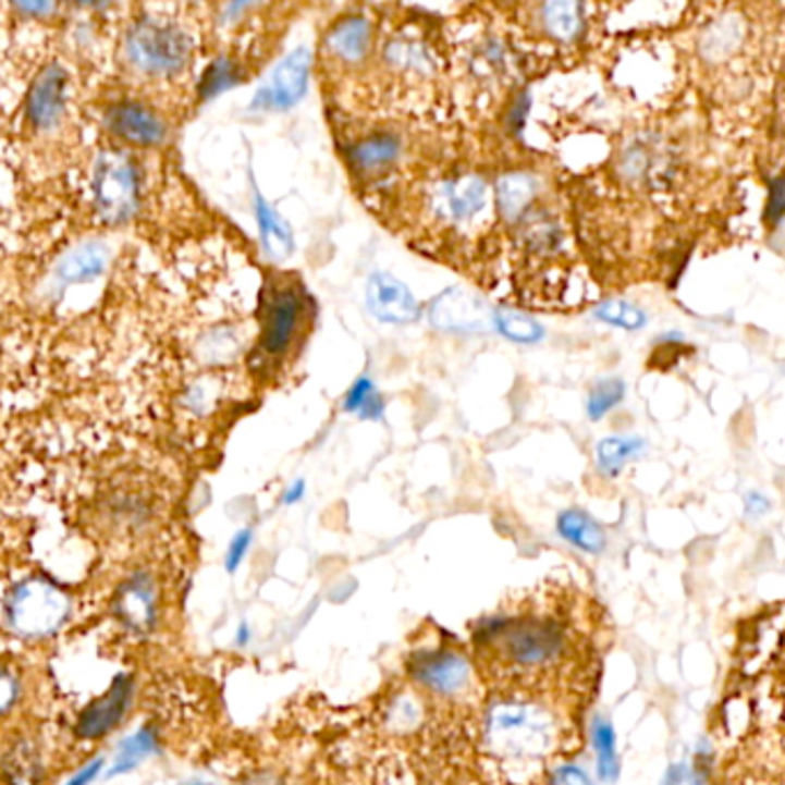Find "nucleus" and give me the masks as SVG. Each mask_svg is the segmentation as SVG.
<instances>
[{
    "instance_id": "f257e3e1",
    "label": "nucleus",
    "mask_w": 785,
    "mask_h": 785,
    "mask_svg": "<svg viewBox=\"0 0 785 785\" xmlns=\"http://www.w3.org/2000/svg\"><path fill=\"white\" fill-rule=\"evenodd\" d=\"M491 751L505 760H532L553 747L555 728L547 710L520 700H505L491 708L487 719Z\"/></svg>"
},
{
    "instance_id": "f03ea898",
    "label": "nucleus",
    "mask_w": 785,
    "mask_h": 785,
    "mask_svg": "<svg viewBox=\"0 0 785 785\" xmlns=\"http://www.w3.org/2000/svg\"><path fill=\"white\" fill-rule=\"evenodd\" d=\"M125 53L134 70L148 76H171L187 68L192 45L183 28L146 16L130 28Z\"/></svg>"
},
{
    "instance_id": "7ed1b4c3",
    "label": "nucleus",
    "mask_w": 785,
    "mask_h": 785,
    "mask_svg": "<svg viewBox=\"0 0 785 785\" xmlns=\"http://www.w3.org/2000/svg\"><path fill=\"white\" fill-rule=\"evenodd\" d=\"M70 615L68 594L47 578L16 582L5 599L10 629L24 638H45L63 627Z\"/></svg>"
},
{
    "instance_id": "20e7f679",
    "label": "nucleus",
    "mask_w": 785,
    "mask_h": 785,
    "mask_svg": "<svg viewBox=\"0 0 785 785\" xmlns=\"http://www.w3.org/2000/svg\"><path fill=\"white\" fill-rule=\"evenodd\" d=\"M93 204L107 224H125L138 208V171L125 152L109 150L93 171Z\"/></svg>"
},
{
    "instance_id": "39448f33",
    "label": "nucleus",
    "mask_w": 785,
    "mask_h": 785,
    "mask_svg": "<svg viewBox=\"0 0 785 785\" xmlns=\"http://www.w3.org/2000/svg\"><path fill=\"white\" fill-rule=\"evenodd\" d=\"M309 70H311V51L307 47H297L291 53H286L272 68L266 82L254 93L249 111L284 113L295 109L307 95Z\"/></svg>"
},
{
    "instance_id": "423d86ee",
    "label": "nucleus",
    "mask_w": 785,
    "mask_h": 785,
    "mask_svg": "<svg viewBox=\"0 0 785 785\" xmlns=\"http://www.w3.org/2000/svg\"><path fill=\"white\" fill-rule=\"evenodd\" d=\"M302 309L305 305H302V295L295 286L274 291L266 309L263 332H260V351L268 357H281L291 348L299 330Z\"/></svg>"
},
{
    "instance_id": "0eeeda50",
    "label": "nucleus",
    "mask_w": 785,
    "mask_h": 785,
    "mask_svg": "<svg viewBox=\"0 0 785 785\" xmlns=\"http://www.w3.org/2000/svg\"><path fill=\"white\" fill-rule=\"evenodd\" d=\"M367 307L390 326H408L419 318L421 309L410 289L388 272H373L367 281Z\"/></svg>"
},
{
    "instance_id": "6e6552de",
    "label": "nucleus",
    "mask_w": 785,
    "mask_h": 785,
    "mask_svg": "<svg viewBox=\"0 0 785 785\" xmlns=\"http://www.w3.org/2000/svg\"><path fill=\"white\" fill-rule=\"evenodd\" d=\"M68 107V72L58 63L35 76L26 97V115L35 130H53Z\"/></svg>"
},
{
    "instance_id": "1a4fd4ad",
    "label": "nucleus",
    "mask_w": 785,
    "mask_h": 785,
    "mask_svg": "<svg viewBox=\"0 0 785 785\" xmlns=\"http://www.w3.org/2000/svg\"><path fill=\"white\" fill-rule=\"evenodd\" d=\"M107 127L120 140H125V144H130V146H140V148L159 146V144H164V138H167L164 120L159 118L150 107L140 105V102H132V99L118 102L107 111Z\"/></svg>"
},
{
    "instance_id": "9d476101",
    "label": "nucleus",
    "mask_w": 785,
    "mask_h": 785,
    "mask_svg": "<svg viewBox=\"0 0 785 785\" xmlns=\"http://www.w3.org/2000/svg\"><path fill=\"white\" fill-rule=\"evenodd\" d=\"M489 192L485 180L477 175H461L447 180L436 189V212L450 224H470L487 210Z\"/></svg>"
},
{
    "instance_id": "9b49d317",
    "label": "nucleus",
    "mask_w": 785,
    "mask_h": 785,
    "mask_svg": "<svg viewBox=\"0 0 785 785\" xmlns=\"http://www.w3.org/2000/svg\"><path fill=\"white\" fill-rule=\"evenodd\" d=\"M109 263H111L109 245L99 243V240H86V243H78L60 256L53 268L51 281L58 293H63L70 286L93 284L95 279H99L109 270Z\"/></svg>"
},
{
    "instance_id": "f8f14e48",
    "label": "nucleus",
    "mask_w": 785,
    "mask_h": 785,
    "mask_svg": "<svg viewBox=\"0 0 785 785\" xmlns=\"http://www.w3.org/2000/svg\"><path fill=\"white\" fill-rule=\"evenodd\" d=\"M132 689H134L132 677L125 673L118 675L111 682L109 691L102 698L90 702L88 708L82 712V716H78L76 735L84 739H97V737H105L111 728H115L118 723L123 721V716L130 708Z\"/></svg>"
},
{
    "instance_id": "ddd939ff",
    "label": "nucleus",
    "mask_w": 785,
    "mask_h": 785,
    "mask_svg": "<svg viewBox=\"0 0 785 785\" xmlns=\"http://www.w3.org/2000/svg\"><path fill=\"white\" fill-rule=\"evenodd\" d=\"M413 675L429 691L456 696L470 684V663L456 652H425L415 657Z\"/></svg>"
},
{
    "instance_id": "4468645a",
    "label": "nucleus",
    "mask_w": 785,
    "mask_h": 785,
    "mask_svg": "<svg viewBox=\"0 0 785 785\" xmlns=\"http://www.w3.org/2000/svg\"><path fill=\"white\" fill-rule=\"evenodd\" d=\"M113 611L118 620L130 629L146 634L152 629L157 617V592L148 574H136L118 588L113 599Z\"/></svg>"
},
{
    "instance_id": "2eb2a0df",
    "label": "nucleus",
    "mask_w": 785,
    "mask_h": 785,
    "mask_svg": "<svg viewBox=\"0 0 785 785\" xmlns=\"http://www.w3.org/2000/svg\"><path fill=\"white\" fill-rule=\"evenodd\" d=\"M249 177H252V206H254L260 245H263L268 256H272L277 260H284L295 249L293 229L289 221L277 212V208L272 204H268V198L256 185L254 173H249Z\"/></svg>"
},
{
    "instance_id": "dca6fc26",
    "label": "nucleus",
    "mask_w": 785,
    "mask_h": 785,
    "mask_svg": "<svg viewBox=\"0 0 785 785\" xmlns=\"http://www.w3.org/2000/svg\"><path fill=\"white\" fill-rule=\"evenodd\" d=\"M326 47L341 63H359L371 49V24L365 16H346L328 33Z\"/></svg>"
},
{
    "instance_id": "f3484780",
    "label": "nucleus",
    "mask_w": 785,
    "mask_h": 785,
    "mask_svg": "<svg viewBox=\"0 0 785 785\" xmlns=\"http://www.w3.org/2000/svg\"><path fill=\"white\" fill-rule=\"evenodd\" d=\"M481 314L479 305L458 289H450L442 293L431 307V323L440 330H477L481 328Z\"/></svg>"
},
{
    "instance_id": "a211bd4d",
    "label": "nucleus",
    "mask_w": 785,
    "mask_h": 785,
    "mask_svg": "<svg viewBox=\"0 0 785 785\" xmlns=\"http://www.w3.org/2000/svg\"><path fill=\"white\" fill-rule=\"evenodd\" d=\"M401 155V140L392 132H378L361 138L348 150L351 167L359 171H378L396 162Z\"/></svg>"
},
{
    "instance_id": "6ab92c4d",
    "label": "nucleus",
    "mask_w": 785,
    "mask_h": 785,
    "mask_svg": "<svg viewBox=\"0 0 785 785\" xmlns=\"http://www.w3.org/2000/svg\"><path fill=\"white\" fill-rule=\"evenodd\" d=\"M557 535L569 541L572 547L586 553H601L606 549V532L601 530L599 523L580 510H567L557 516Z\"/></svg>"
},
{
    "instance_id": "aec40b11",
    "label": "nucleus",
    "mask_w": 785,
    "mask_h": 785,
    "mask_svg": "<svg viewBox=\"0 0 785 785\" xmlns=\"http://www.w3.org/2000/svg\"><path fill=\"white\" fill-rule=\"evenodd\" d=\"M646 450V440L636 436H611L597 442L594 458L601 475L617 477L624 466Z\"/></svg>"
},
{
    "instance_id": "412c9836",
    "label": "nucleus",
    "mask_w": 785,
    "mask_h": 785,
    "mask_svg": "<svg viewBox=\"0 0 785 785\" xmlns=\"http://www.w3.org/2000/svg\"><path fill=\"white\" fill-rule=\"evenodd\" d=\"M535 192H537L535 180L526 173H507L505 177H500L495 196L502 214H505L510 221L518 219L530 206Z\"/></svg>"
},
{
    "instance_id": "4be33fe9",
    "label": "nucleus",
    "mask_w": 785,
    "mask_h": 785,
    "mask_svg": "<svg viewBox=\"0 0 785 785\" xmlns=\"http://www.w3.org/2000/svg\"><path fill=\"white\" fill-rule=\"evenodd\" d=\"M493 328L500 336H505L514 344H523V346H535L539 341H543L547 336V330L528 314H518V311H510V309H495L493 316Z\"/></svg>"
},
{
    "instance_id": "5701e85b",
    "label": "nucleus",
    "mask_w": 785,
    "mask_h": 785,
    "mask_svg": "<svg viewBox=\"0 0 785 785\" xmlns=\"http://www.w3.org/2000/svg\"><path fill=\"white\" fill-rule=\"evenodd\" d=\"M541 22L547 33L560 42H574L582 33V8L578 3H547L541 5Z\"/></svg>"
},
{
    "instance_id": "b1692460",
    "label": "nucleus",
    "mask_w": 785,
    "mask_h": 785,
    "mask_svg": "<svg viewBox=\"0 0 785 785\" xmlns=\"http://www.w3.org/2000/svg\"><path fill=\"white\" fill-rule=\"evenodd\" d=\"M240 82H243L240 65L231 56H219L204 70V74H200L198 99L200 102H210V99L219 97L221 93L235 88Z\"/></svg>"
},
{
    "instance_id": "393cba45",
    "label": "nucleus",
    "mask_w": 785,
    "mask_h": 785,
    "mask_svg": "<svg viewBox=\"0 0 785 785\" xmlns=\"http://www.w3.org/2000/svg\"><path fill=\"white\" fill-rule=\"evenodd\" d=\"M385 58L394 70L406 74H429L433 70V58L429 49L408 37H396L385 47Z\"/></svg>"
},
{
    "instance_id": "a878e982",
    "label": "nucleus",
    "mask_w": 785,
    "mask_h": 785,
    "mask_svg": "<svg viewBox=\"0 0 785 785\" xmlns=\"http://www.w3.org/2000/svg\"><path fill=\"white\" fill-rule=\"evenodd\" d=\"M341 408L359 419L380 421L385 413V398L378 394L376 382L369 376H359L348 388Z\"/></svg>"
},
{
    "instance_id": "bb28decb",
    "label": "nucleus",
    "mask_w": 785,
    "mask_h": 785,
    "mask_svg": "<svg viewBox=\"0 0 785 785\" xmlns=\"http://www.w3.org/2000/svg\"><path fill=\"white\" fill-rule=\"evenodd\" d=\"M157 749V733L155 728L146 726L136 731L134 735H130L127 739L120 741V747L115 751L113 764L109 770V776H120L130 770H134L138 762H144L148 756H152Z\"/></svg>"
},
{
    "instance_id": "cd10ccee",
    "label": "nucleus",
    "mask_w": 785,
    "mask_h": 785,
    "mask_svg": "<svg viewBox=\"0 0 785 785\" xmlns=\"http://www.w3.org/2000/svg\"><path fill=\"white\" fill-rule=\"evenodd\" d=\"M592 744L597 751V770L601 781L613 783L620 774L617 751H615V731L606 719H597L592 726Z\"/></svg>"
},
{
    "instance_id": "c85d7f7f",
    "label": "nucleus",
    "mask_w": 785,
    "mask_h": 785,
    "mask_svg": "<svg viewBox=\"0 0 785 785\" xmlns=\"http://www.w3.org/2000/svg\"><path fill=\"white\" fill-rule=\"evenodd\" d=\"M594 318L601 320V323L627 330V332H638L648 326V314L640 307L631 305V302H627V299L603 302V305L597 307Z\"/></svg>"
},
{
    "instance_id": "c756f323",
    "label": "nucleus",
    "mask_w": 785,
    "mask_h": 785,
    "mask_svg": "<svg viewBox=\"0 0 785 785\" xmlns=\"http://www.w3.org/2000/svg\"><path fill=\"white\" fill-rule=\"evenodd\" d=\"M624 394H627V382L617 376H609L601 378L599 382H594V388L588 394V417L592 421H599L606 417L613 408H617L622 404Z\"/></svg>"
},
{
    "instance_id": "7c9ffc66",
    "label": "nucleus",
    "mask_w": 785,
    "mask_h": 785,
    "mask_svg": "<svg viewBox=\"0 0 785 785\" xmlns=\"http://www.w3.org/2000/svg\"><path fill=\"white\" fill-rule=\"evenodd\" d=\"M252 541H254V530L252 528H245L235 532V537L231 539L229 543V551H226V572H237V567L243 565V560L247 557L249 549H252Z\"/></svg>"
},
{
    "instance_id": "2f4dec72",
    "label": "nucleus",
    "mask_w": 785,
    "mask_h": 785,
    "mask_svg": "<svg viewBox=\"0 0 785 785\" xmlns=\"http://www.w3.org/2000/svg\"><path fill=\"white\" fill-rule=\"evenodd\" d=\"M783 210H785V187H783V177L776 175L770 183V196H768V219L772 226L781 224Z\"/></svg>"
},
{
    "instance_id": "473e14b6",
    "label": "nucleus",
    "mask_w": 785,
    "mask_h": 785,
    "mask_svg": "<svg viewBox=\"0 0 785 785\" xmlns=\"http://www.w3.org/2000/svg\"><path fill=\"white\" fill-rule=\"evenodd\" d=\"M549 785H592L586 770L576 768V764H560L549 776Z\"/></svg>"
},
{
    "instance_id": "72a5a7b5",
    "label": "nucleus",
    "mask_w": 785,
    "mask_h": 785,
    "mask_svg": "<svg viewBox=\"0 0 785 785\" xmlns=\"http://www.w3.org/2000/svg\"><path fill=\"white\" fill-rule=\"evenodd\" d=\"M698 770H700L698 764L689 768V762L673 764L661 785H702V776H700Z\"/></svg>"
},
{
    "instance_id": "f704fd0d",
    "label": "nucleus",
    "mask_w": 785,
    "mask_h": 785,
    "mask_svg": "<svg viewBox=\"0 0 785 785\" xmlns=\"http://www.w3.org/2000/svg\"><path fill=\"white\" fill-rule=\"evenodd\" d=\"M16 698H19L16 677L10 671L0 669V714H5L16 702Z\"/></svg>"
},
{
    "instance_id": "c9c22d12",
    "label": "nucleus",
    "mask_w": 785,
    "mask_h": 785,
    "mask_svg": "<svg viewBox=\"0 0 785 785\" xmlns=\"http://www.w3.org/2000/svg\"><path fill=\"white\" fill-rule=\"evenodd\" d=\"M744 507H747V516L758 518V516L770 512V500L764 498L760 491H751V493L744 495Z\"/></svg>"
},
{
    "instance_id": "e433bc0d",
    "label": "nucleus",
    "mask_w": 785,
    "mask_h": 785,
    "mask_svg": "<svg viewBox=\"0 0 785 785\" xmlns=\"http://www.w3.org/2000/svg\"><path fill=\"white\" fill-rule=\"evenodd\" d=\"M102 768H105V760L97 758V760H93L90 764H86L84 770H78V772L70 778L68 785H90V783H95V778L99 776V772H102Z\"/></svg>"
},
{
    "instance_id": "4c0bfd02",
    "label": "nucleus",
    "mask_w": 785,
    "mask_h": 785,
    "mask_svg": "<svg viewBox=\"0 0 785 785\" xmlns=\"http://www.w3.org/2000/svg\"><path fill=\"white\" fill-rule=\"evenodd\" d=\"M528 109H530V97L528 95H520L518 99H516V105H514V109H512V113H510V127H512V132H520L523 130V123H526V118H528Z\"/></svg>"
},
{
    "instance_id": "58836bf2",
    "label": "nucleus",
    "mask_w": 785,
    "mask_h": 785,
    "mask_svg": "<svg viewBox=\"0 0 785 785\" xmlns=\"http://www.w3.org/2000/svg\"><path fill=\"white\" fill-rule=\"evenodd\" d=\"M305 493H307L305 479H295L293 485L284 491V495H281V502H284V505H297V502L305 498Z\"/></svg>"
},
{
    "instance_id": "ea45409f",
    "label": "nucleus",
    "mask_w": 785,
    "mask_h": 785,
    "mask_svg": "<svg viewBox=\"0 0 785 785\" xmlns=\"http://www.w3.org/2000/svg\"><path fill=\"white\" fill-rule=\"evenodd\" d=\"M16 10H19V12H24V14H30V16L45 19V16L53 14L58 8H56L53 3H19V5H16Z\"/></svg>"
},
{
    "instance_id": "a19ab883",
    "label": "nucleus",
    "mask_w": 785,
    "mask_h": 785,
    "mask_svg": "<svg viewBox=\"0 0 785 785\" xmlns=\"http://www.w3.org/2000/svg\"><path fill=\"white\" fill-rule=\"evenodd\" d=\"M682 341H684L682 332H669V334H661L657 339V344H682Z\"/></svg>"
},
{
    "instance_id": "79ce46f5",
    "label": "nucleus",
    "mask_w": 785,
    "mask_h": 785,
    "mask_svg": "<svg viewBox=\"0 0 785 785\" xmlns=\"http://www.w3.org/2000/svg\"><path fill=\"white\" fill-rule=\"evenodd\" d=\"M247 642H249V624L243 622L237 627V646H247Z\"/></svg>"
},
{
    "instance_id": "37998d69",
    "label": "nucleus",
    "mask_w": 785,
    "mask_h": 785,
    "mask_svg": "<svg viewBox=\"0 0 785 785\" xmlns=\"http://www.w3.org/2000/svg\"><path fill=\"white\" fill-rule=\"evenodd\" d=\"M189 785H214V783H204V781H198V783H189Z\"/></svg>"
}]
</instances>
